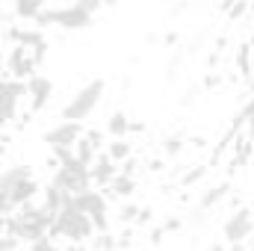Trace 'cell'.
I'll return each mask as SVG.
<instances>
[{
  "label": "cell",
  "mask_w": 254,
  "mask_h": 251,
  "mask_svg": "<svg viewBox=\"0 0 254 251\" xmlns=\"http://www.w3.org/2000/svg\"><path fill=\"white\" fill-rule=\"evenodd\" d=\"M92 18H95V12H89L83 3L71 0L68 6H60V9H42L33 21H36L39 27H60V30L77 33V30L92 27Z\"/></svg>",
  "instance_id": "6da1fadb"
},
{
  "label": "cell",
  "mask_w": 254,
  "mask_h": 251,
  "mask_svg": "<svg viewBox=\"0 0 254 251\" xmlns=\"http://www.w3.org/2000/svg\"><path fill=\"white\" fill-rule=\"evenodd\" d=\"M104 92H107V83H104L101 77L89 80L86 86H80V89L71 95V101L63 107V119H71V122H86V119L95 113V107L101 104Z\"/></svg>",
  "instance_id": "7a4b0ae2"
},
{
  "label": "cell",
  "mask_w": 254,
  "mask_h": 251,
  "mask_svg": "<svg viewBox=\"0 0 254 251\" xmlns=\"http://www.w3.org/2000/svg\"><path fill=\"white\" fill-rule=\"evenodd\" d=\"M92 231H95V222H92L83 210H77L71 201L65 204L63 210H57V216H54V222H51V234H63V237L74 240V243L89 240Z\"/></svg>",
  "instance_id": "3957f363"
},
{
  "label": "cell",
  "mask_w": 254,
  "mask_h": 251,
  "mask_svg": "<svg viewBox=\"0 0 254 251\" xmlns=\"http://www.w3.org/2000/svg\"><path fill=\"white\" fill-rule=\"evenodd\" d=\"M21 98H27V83L18 77H9V80L0 77V127L12 125L18 119Z\"/></svg>",
  "instance_id": "277c9868"
},
{
  "label": "cell",
  "mask_w": 254,
  "mask_h": 251,
  "mask_svg": "<svg viewBox=\"0 0 254 251\" xmlns=\"http://www.w3.org/2000/svg\"><path fill=\"white\" fill-rule=\"evenodd\" d=\"M54 184L57 187H63L65 192H83V189H89L92 184V175H89V166L86 163H80L77 157H71L68 163H60V169H57V175H54Z\"/></svg>",
  "instance_id": "5b68a950"
},
{
  "label": "cell",
  "mask_w": 254,
  "mask_h": 251,
  "mask_svg": "<svg viewBox=\"0 0 254 251\" xmlns=\"http://www.w3.org/2000/svg\"><path fill=\"white\" fill-rule=\"evenodd\" d=\"M71 204L77 210H83L92 222H95V231H107V198L95 189H83V192H74L71 195Z\"/></svg>",
  "instance_id": "8992f818"
},
{
  "label": "cell",
  "mask_w": 254,
  "mask_h": 251,
  "mask_svg": "<svg viewBox=\"0 0 254 251\" xmlns=\"http://www.w3.org/2000/svg\"><path fill=\"white\" fill-rule=\"evenodd\" d=\"M254 231V210L252 207H240L228 222H225V228H222V234H225V243H243L246 237H252Z\"/></svg>",
  "instance_id": "52a82bcc"
},
{
  "label": "cell",
  "mask_w": 254,
  "mask_h": 251,
  "mask_svg": "<svg viewBox=\"0 0 254 251\" xmlns=\"http://www.w3.org/2000/svg\"><path fill=\"white\" fill-rule=\"evenodd\" d=\"M83 136V127L80 122H71V119H63L57 127H51L48 133H45V142L51 145V148H74V142Z\"/></svg>",
  "instance_id": "ba28073f"
},
{
  "label": "cell",
  "mask_w": 254,
  "mask_h": 251,
  "mask_svg": "<svg viewBox=\"0 0 254 251\" xmlns=\"http://www.w3.org/2000/svg\"><path fill=\"white\" fill-rule=\"evenodd\" d=\"M51 95H54V83H51L48 77H39V74L27 77V98H30V113H42V110H45V104L51 101Z\"/></svg>",
  "instance_id": "9c48e42d"
},
{
  "label": "cell",
  "mask_w": 254,
  "mask_h": 251,
  "mask_svg": "<svg viewBox=\"0 0 254 251\" xmlns=\"http://www.w3.org/2000/svg\"><path fill=\"white\" fill-rule=\"evenodd\" d=\"M36 60H33V54L24 48V45H15V51L9 54V63H6V68H9V74L12 77H18V80H27V77H33L36 74Z\"/></svg>",
  "instance_id": "30bf717a"
},
{
  "label": "cell",
  "mask_w": 254,
  "mask_h": 251,
  "mask_svg": "<svg viewBox=\"0 0 254 251\" xmlns=\"http://www.w3.org/2000/svg\"><path fill=\"white\" fill-rule=\"evenodd\" d=\"M36 195H39V184H36L33 178H24V181H18L15 187H9V204H12V207H21V204L33 201Z\"/></svg>",
  "instance_id": "8fae6325"
},
{
  "label": "cell",
  "mask_w": 254,
  "mask_h": 251,
  "mask_svg": "<svg viewBox=\"0 0 254 251\" xmlns=\"http://www.w3.org/2000/svg\"><path fill=\"white\" fill-rule=\"evenodd\" d=\"M89 175H92V178H95L98 184H110V181H113V178L119 175V166H116V163H113V160H110V157L104 154V157H98V163H95V166L89 169Z\"/></svg>",
  "instance_id": "7c38bea8"
},
{
  "label": "cell",
  "mask_w": 254,
  "mask_h": 251,
  "mask_svg": "<svg viewBox=\"0 0 254 251\" xmlns=\"http://www.w3.org/2000/svg\"><path fill=\"white\" fill-rule=\"evenodd\" d=\"M42 9H45V0H12V12L21 21H33Z\"/></svg>",
  "instance_id": "4fadbf2b"
},
{
  "label": "cell",
  "mask_w": 254,
  "mask_h": 251,
  "mask_svg": "<svg viewBox=\"0 0 254 251\" xmlns=\"http://www.w3.org/2000/svg\"><path fill=\"white\" fill-rule=\"evenodd\" d=\"M71 201V192H65L63 187H57V184H51V187L45 189V207L51 210V213H57V210H63L65 204Z\"/></svg>",
  "instance_id": "5bb4252c"
},
{
  "label": "cell",
  "mask_w": 254,
  "mask_h": 251,
  "mask_svg": "<svg viewBox=\"0 0 254 251\" xmlns=\"http://www.w3.org/2000/svg\"><path fill=\"white\" fill-rule=\"evenodd\" d=\"M24 178H33V169H30V166H12V169L0 172V187L9 192V187H15V184L24 181Z\"/></svg>",
  "instance_id": "9a60e30c"
},
{
  "label": "cell",
  "mask_w": 254,
  "mask_h": 251,
  "mask_svg": "<svg viewBox=\"0 0 254 251\" xmlns=\"http://www.w3.org/2000/svg\"><path fill=\"white\" fill-rule=\"evenodd\" d=\"M228 192H231V184H228V181H225V184H219V187H213V189H207V192H204V198H201V204H198V210H210V207H216Z\"/></svg>",
  "instance_id": "2e32d148"
},
{
  "label": "cell",
  "mask_w": 254,
  "mask_h": 251,
  "mask_svg": "<svg viewBox=\"0 0 254 251\" xmlns=\"http://www.w3.org/2000/svg\"><path fill=\"white\" fill-rule=\"evenodd\" d=\"M107 133L116 136V139H119V136H127V133H130V119H127V113H122V110L113 113L110 122H107Z\"/></svg>",
  "instance_id": "e0dca14e"
},
{
  "label": "cell",
  "mask_w": 254,
  "mask_h": 251,
  "mask_svg": "<svg viewBox=\"0 0 254 251\" xmlns=\"http://www.w3.org/2000/svg\"><path fill=\"white\" fill-rule=\"evenodd\" d=\"M95 145H92V139L89 136H80L77 142H74V157L80 160V163H86V166H92V160H95Z\"/></svg>",
  "instance_id": "ac0fdd59"
},
{
  "label": "cell",
  "mask_w": 254,
  "mask_h": 251,
  "mask_svg": "<svg viewBox=\"0 0 254 251\" xmlns=\"http://www.w3.org/2000/svg\"><path fill=\"white\" fill-rule=\"evenodd\" d=\"M107 157H110L113 163H125L127 157H130V142H125V136H119L116 142H110Z\"/></svg>",
  "instance_id": "d6986e66"
},
{
  "label": "cell",
  "mask_w": 254,
  "mask_h": 251,
  "mask_svg": "<svg viewBox=\"0 0 254 251\" xmlns=\"http://www.w3.org/2000/svg\"><path fill=\"white\" fill-rule=\"evenodd\" d=\"M110 184H113V192L116 195H130L133 192V178L130 175H116Z\"/></svg>",
  "instance_id": "ffe728a7"
},
{
  "label": "cell",
  "mask_w": 254,
  "mask_h": 251,
  "mask_svg": "<svg viewBox=\"0 0 254 251\" xmlns=\"http://www.w3.org/2000/svg\"><path fill=\"white\" fill-rule=\"evenodd\" d=\"M249 119H254V95H252V101H249V104L243 107V113H240V116L234 119V127H231V130L237 133L240 127H246V125H249Z\"/></svg>",
  "instance_id": "44dd1931"
},
{
  "label": "cell",
  "mask_w": 254,
  "mask_h": 251,
  "mask_svg": "<svg viewBox=\"0 0 254 251\" xmlns=\"http://www.w3.org/2000/svg\"><path fill=\"white\" fill-rule=\"evenodd\" d=\"M163 148H166V157H178V154L184 151V139H181V136H169V139L163 142Z\"/></svg>",
  "instance_id": "7402d4cb"
},
{
  "label": "cell",
  "mask_w": 254,
  "mask_h": 251,
  "mask_svg": "<svg viewBox=\"0 0 254 251\" xmlns=\"http://www.w3.org/2000/svg\"><path fill=\"white\" fill-rule=\"evenodd\" d=\"M116 249V240L107 234V231H98V237H95V251H113Z\"/></svg>",
  "instance_id": "603a6c76"
},
{
  "label": "cell",
  "mask_w": 254,
  "mask_h": 251,
  "mask_svg": "<svg viewBox=\"0 0 254 251\" xmlns=\"http://www.w3.org/2000/svg\"><path fill=\"white\" fill-rule=\"evenodd\" d=\"M246 12H249V0H234V3H231V9H228V18H231V21H237V18H243Z\"/></svg>",
  "instance_id": "cb8c5ba5"
},
{
  "label": "cell",
  "mask_w": 254,
  "mask_h": 251,
  "mask_svg": "<svg viewBox=\"0 0 254 251\" xmlns=\"http://www.w3.org/2000/svg\"><path fill=\"white\" fill-rule=\"evenodd\" d=\"M204 175H207V166H195L192 172H187V175H184V184H187V187H192V184H198Z\"/></svg>",
  "instance_id": "d4e9b609"
},
{
  "label": "cell",
  "mask_w": 254,
  "mask_h": 251,
  "mask_svg": "<svg viewBox=\"0 0 254 251\" xmlns=\"http://www.w3.org/2000/svg\"><path fill=\"white\" fill-rule=\"evenodd\" d=\"M33 251H60L54 246V240L45 234V237H39V240H33Z\"/></svg>",
  "instance_id": "484cf974"
},
{
  "label": "cell",
  "mask_w": 254,
  "mask_h": 251,
  "mask_svg": "<svg viewBox=\"0 0 254 251\" xmlns=\"http://www.w3.org/2000/svg\"><path fill=\"white\" fill-rule=\"evenodd\" d=\"M77 3H83L89 12H98V9H104V6H116L119 0H77Z\"/></svg>",
  "instance_id": "4316f807"
},
{
  "label": "cell",
  "mask_w": 254,
  "mask_h": 251,
  "mask_svg": "<svg viewBox=\"0 0 254 251\" xmlns=\"http://www.w3.org/2000/svg\"><path fill=\"white\" fill-rule=\"evenodd\" d=\"M249 54H252V45H243V48H240V71H243V74H252V65H249Z\"/></svg>",
  "instance_id": "83f0119b"
},
{
  "label": "cell",
  "mask_w": 254,
  "mask_h": 251,
  "mask_svg": "<svg viewBox=\"0 0 254 251\" xmlns=\"http://www.w3.org/2000/svg\"><path fill=\"white\" fill-rule=\"evenodd\" d=\"M178 71H181V57H172V60H169V80H175Z\"/></svg>",
  "instance_id": "f1b7e54d"
},
{
  "label": "cell",
  "mask_w": 254,
  "mask_h": 251,
  "mask_svg": "<svg viewBox=\"0 0 254 251\" xmlns=\"http://www.w3.org/2000/svg\"><path fill=\"white\" fill-rule=\"evenodd\" d=\"M86 136L92 139V145H95V148H101V145H104V133H101V130H89Z\"/></svg>",
  "instance_id": "f546056e"
},
{
  "label": "cell",
  "mask_w": 254,
  "mask_h": 251,
  "mask_svg": "<svg viewBox=\"0 0 254 251\" xmlns=\"http://www.w3.org/2000/svg\"><path fill=\"white\" fill-rule=\"evenodd\" d=\"M136 213H139L136 207H125V210H122V219H125V222H130V219H136Z\"/></svg>",
  "instance_id": "4dcf8cb0"
},
{
  "label": "cell",
  "mask_w": 254,
  "mask_h": 251,
  "mask_svg": "<svg viewBox=\"0 0 254 251\" xmlns=\"http://www.w3.org/2000/svg\"><path fill=\"white\" fill-rule=\"evenodd\" d=\"M201 45H204V36H198V39H192V45H190V54H195V51H201Z\"/></svg>",
  "instance_id": "1f68e13d"
},
{
  "label": "cell",
  "mask_w": 254,
  "mask_h": 251,
  "mask_svg": "<svg viewBox=\"0 0 254 251\" xmlns=\"http://www.w3.org/2000/svg\"><path fill=\"white\" fill-rule=\"evenodd\" d=\"M163 42H166V45H178V33H166Z\"/></svg>",
  "instance_id": "d6a6232c"
},
{
  "label": "cell",
  "mask_w": 254,
  "mask_h": 251,
  "mask_svg": "<svg viewBox=\"0 0 254 251\" xmlns=\"http://www.w3.org/2000/svg\"><path fill=\"white\" fill-rule=\"evenodd\" d=\"M157 42H160L157 33H148V36H145V45H157Z\"/></svg>",
  "instance_id": "836d02e7"
},
{
  "label": "cell",
  "mask_w": 254,
  "mask_h": 251,
  "mask_svg": "<svg viewBox=\"0 0 254 251\" xmlns=\"http://www.w3.org/2000/svg\"><path fill=\"white\" fill-rule=\"evenodd\" d=\"M204 83H207V86H219V74H210V77H207Z\"/></svg>",
  "instance_id": "e575fe53"
},
{
  "label": "cell",
  "mask_w": 254,
  "mask_h": 251,
  "mask_svg": "<svg viewBox=\"0 0 254 251\" xmlns=\"http://www.w3.org/2000/svg\"><path fill=\"white\" fill-rule=\"evenodd\" d=\"M249 139L254 142V119H249Z\"/></svg>",
  "instance_id": "d590c367"
},
{
  "label": "cell",
  "mask_w": 254,
  "mask_h": 251,
  "mask_svg": "<svg viewBox=\"0 0 254 251\" xmlns=\"http://www.w3.org/2000/svg\"><path fill=\"white\" fill-rule=\"evenodd\" d=\"M249 92H252V95H254V71H252V74H249Z\"/></svg>",
  "instance_id": "8d00e7d4"
},
{
  "label": "cell",
  "mask_w": 254,
  "mask_h": 251,
  "mask_svg": "<svg viewBox=\"0 0 254 251\" xmlns=\"http://www.w3.org/2000/svg\"><path fill=\"white\" fill-rule=\"evenodd\" d=\"M210 251H222V246H213V249H210Z\"/></svg>",
  "instance_id": "74e56055"
},
{
  "label": "cell",
  "mask_w": 254,
  "mask_h": 251,
  "mask_svg": "<svg viewBox=\"0 0 254 251\" xmlns=\"http://www.w3.org/2000/svg\"><path fill=\"white\" fill-rule=\"evenodd\" d=\"M0 71H3V65H0Z\"/></svg>",
  "instance_id": "f35d334b"
},
{
  "label": "cell",
  "mask_w": 254,
  "mask_h": 251,
  "mask_svg": "<svg viewBox=\"0 0 254 251\" xmlns=\"http://www.w3.org/2000/svg\"><path fill=\"white\" fill-rule=\"evenodd\" d=\"M68 3H71V0H68Z\"/></svg>",
  "instance_id": "ab89813d"
}]
</instances>
